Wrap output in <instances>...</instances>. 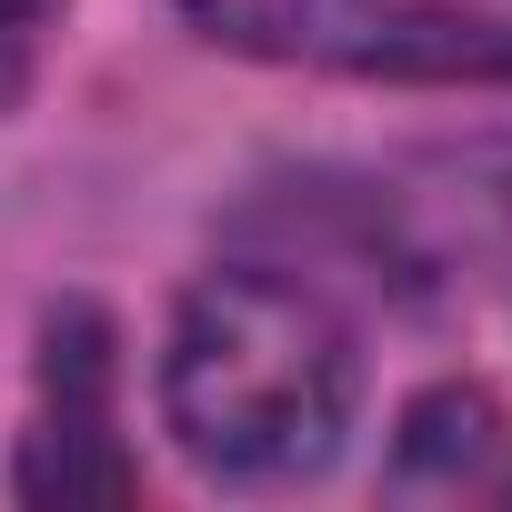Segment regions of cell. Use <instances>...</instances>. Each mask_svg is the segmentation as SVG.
<instances>
[{
    "label": "cell",
    "mask_w": 512,
    "mask_h": 512,
    "mask_svg": "<svg viewBox=\"0 0 512 512\" xmlns=\"http://www.w3.org/2000/svg\"><path fill=\"white\" fill-rule=\"evenodd\" d=\"M41 21H51V0H0V101H11L31 81V51H41Z\"/></svg>",
    "instance_id": "cell-4"
},
{
    "label": "cell",
    "mask_w": 512,
    "mask_h": 512,
    "mask_svg": "<svg viewBox=\"0 0 512 512\" xmlns=\"http://www.w3.org/2000/svg\"><path fill=\"white\" fill-rule=\"evenodd\" d=\"M21 492L31 502H131L141 472L121 452V362H111V322L91 302H61L41 322V412L21 442Z\"/></svg>",
    "instance_id": "cell-2"
},
{
    "label": "cell",
    "mask_w": 512,
    "mask_h": 512,
    "mask_svg": "<svg viewBox=\"0 0 512 512\" xmlns=\"http://www.w3.org/2000/svg\"><path fill=\"white\" fill-rule=\"evenodd\" d=\"M181 11L251 61H332V71H382L392 0H181Z\"/></svg>",
    "instance_id": "cell-3"
},
{
    "label": "cell",
    "mask_w": 512,
    "mask_h": 512,
    "mask_svg": "<svg viewBox=\"0 0 512 512\" xmlns=\"http://www.w3.org/2000/svg\"><path fill=\"white\" fill-rule=\"evenodd\" d=\"M352 392H362L352 332L312 282L211 272L171 322L161 412H171L181 452L231 472V482L322 472L342 422H352Z\"/></svg>",
    "instance_id": "cell-1"
}]
</instances>
